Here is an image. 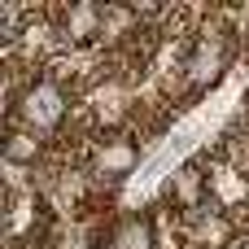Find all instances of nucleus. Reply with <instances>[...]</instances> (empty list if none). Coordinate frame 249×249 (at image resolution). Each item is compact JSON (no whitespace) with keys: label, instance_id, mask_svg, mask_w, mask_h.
<instances>
[{"label":"nucleus","instance_id":"obj_3","mask_svg":"<svg viewBox=\"0 0 249 249\" xmlns=\"http://www.w3.org/2000/svg\"><path fill=\"white\" fill-rule=\"evenodd\" d=\"M162 201H166V210H171V214H179V219H188V214H197V210L214 206L210 162H206L201 153H197V158H184V162L166 175V184H162Z\"/></svg>","mask_w":249,"mask_h":249},{"label":"nucleus","instance_id":"obj_6","mask_svg":"<svg viewBox=\"0 0 249 249\" xmlns=\"http://www.w3.org/2000/svg\"><path fill=\"white\" fill-rule=\"evenodd\" d=\"M57 153V144L31 127H18V123H4V136H0V158H4V171H18V175H35L39 166H48Z\"/></svg>","mask_w":249,"mask_h":249},{"label":"nucleus","instance_id":"obj_2","mask_svg":"<svg viewBox=\"0 0 249 249\" xmlns=\"http://www.w3.org/2000/svg\"><path fill=\"white\" fill-rule=\"evenodd\" d=\"M140 162H144V140L136 131H96L88 153H83V166L101 188L127 184Z\"/></svg>","mask_w":249,"mask_h":249},{"label":"nucleus","instance_id":"obj_4","mask_svg":"<svg viewBox=\"0 0 249 249\" xmlns=\"http://www.w3.org/2000/svg\"><path fill=\"white\" fill-rule=\"evenodd\" d=\"M48 22L57 31V44L66 53H92L101 48V22H105V4L96 0H74V4H57L48 9Z\"/></svg>","mask_w":249,"mask_h":249},{"label":"nucleus","instance_id":"obj_5","mask_svg":"<svg viewBox=\"0 0 249 249\" xmlns=\"http://www.w3.org/2000/svg\"><path fill=\"white\" fill-rule=\"evenodd\" d=\"M179 236H184V249H236L245 232H241L232 210L206 206V210L179 219Z\"/></svg>","mask_w":249,"mask_h":249},{"label":"nucleus","instance_id":"obj_1","mask_svg":"<svg viewBox=\"0 0 249 249\" xmlns=\"http://www.w3.org/2000/svg\"><path fill=\"white\" fill-rule=\"evenodd\" d=\"M74 105H79V92L57 79V74H35L9 105H4V123H18V127H31L48 140H61L70 118H74Z\"/></svg>","mask_w":249,"mask_h":249},{"label":"nucleus","instance_id":"obj_7","mask_svg":"<svg viewBox=\"0 0 249 249\" xmlns=\"http://www.w3.org/2000/svg\"><path fill=\"white\" fill-rule=\"evenodd\" d=\"M105 249H162L158 206L153 210H123V214H114Z\"/></svg>","mask_w":249,"mask_h":249}]
</instances>
